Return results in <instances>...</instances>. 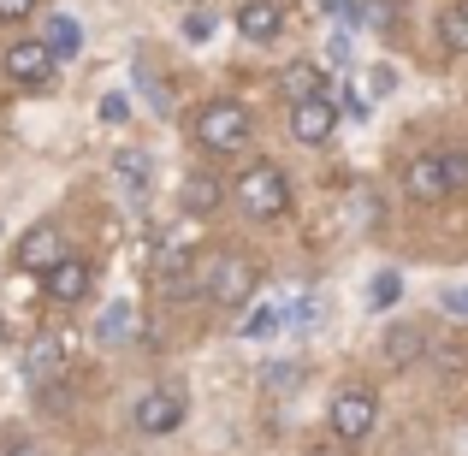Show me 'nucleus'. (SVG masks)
Returning <instances> with one entry per match:
<instances>
[{
	"mask_svg": "<svg viewBox=\"0 0 468 456\" xmlns=\"http://www.w3.org/2000/svg\"><path fill=\"white\" fill-rule=\"evenodd\" d=\"M285 30V6L279 0H243L238 6V36L243 42H273Z\"/></svg>",
	"mask_w": 468,
	"mask_h": 456,
	"instance_id": "nucleus-9",
	"label": "nucleus"
},
{
	"mask_svg": "<svg viewBox=\"0 0 468 456\" xmlns=\"http://www.w3.org/2000/svg\"><path fill=\"white\" fill-rule=\"evenodd\" d=\"M391 362H415V350H421V332H391Z\"/></svg>",
	"mask_w": 468,
	"mask_h": 456,
	"instance_id": "nucleus-22",
	"label": "nucleus"
},
{
	"mask_svg": "<svg viewBox=\"0 0 468 456\" xmlns=\"http://www.w3.org/2000/svg\"><path fill=\"white\" fill-rule=\"evenodd\" d=\"M309 456H326V451H309Z\"/></svg>",
	"mask_w": 468,
	"mask_h": 456,
	"instance_id": "nucleus-29",
	"label": "nucleus"
},
{
	"mask_svg": "<svg viewBox=\"0 0 468 456\" xmlns=\"http://www.w3.org/2000/svg\"><path fill=\"white\" fill-rule=\"evenodd\" d=\"M398 297H403V279L398 273H379L374 285H367V302H374V308H391Z\"/></svg>",
	"mask_w": 468,
	"mask_h": 456,
	"instance_id": "nucleus-20",
	"label": "nucleus"
},
{
	"mask_svg": "<svg viewBox=\"0 0 468 456\" xmlns=\"http://www.w3.org/2000/svg\"><path fill=\"white\" fill-rule=\"evenodd\" d=\"M113 166H119V184H125V190H149V154H119L113 160Z\"/></svg>",
	"mask_w": 468,
	"mask_h": 456,
	"instance_id": "nucleus-18",
	"label": "nucleus"
},
{
	"mask_svg": "<svg viewBox=\"0 0 468 456\" xmlns=\"http://www.w3.org/2000/svg\"><path fill=\"white\" fill-rule=\"evenodd\" d=\"M285 101L297 107V101H314V95H326V71L314 66V59H297V66H285Z\"/></svg>",
	"mask_w": 468,
	"mask_h": 456,
	"instance_id": "nucleus-13",
	"label": "nucleus"
},
{
	"mask_svg": "<svg viewBox=\"0 0 468 456\" xmlns=\"http://www.w3.org/2000/svg\"><path fill=\"white\" fill-rule=\"evenodd\" d=\"M137 332H143L137 302H107L101 320H95V338H101V344H125V338H137Z\"/></svg>",
	"mask_w": 468,
	"mask_h": 456,
	"instance_id": "nucleus-11",
	"label": "nucleus"
},
{
	"mask_svg": "<svg viewBox=\"0 0 468 456\" xmlns=\"http://www.w3.org/2000/svg\"><path fill=\"white\" fill-rule=\"evenodd\" d=\"M285 326H291V308L273 302V308H255V314L243 320L238 332H243V338H273V332H285Z\"/></svg>",
	"mask_w": 468,
	"mask_h": 456,
	"instance_id": "nucleus-16",
	"label": "nucleus"
},
{
	"mask_svg": "<svg viewBox=\"0 0 468 456\" xmlns=\"http://www.w3.org/2000/svg\"><path fill=\"white\" fill-rule=\"evenodd\" d=\"M439 42H445L451 54H468V6H451L445 18H439Z\"/></svg>",
	"mask_w": 468,
	"mask_h": 456,
	"instance_id": "nucleus-17",
	"label": "nucleus"
},
{
	"mask_svg": "<svg viewBox=\"0 0 468 456\" xmlns=\"http://www.w3.org/2000/svg\"><path fill=\"white\" fill-rule=\"evenodd\" d=\"M403 184H410V196L415 202H445V172H439V154H421L410 172H403Z\"/></svg>",
	"mask_w": 468,
	"mask_h": 456,
	"instance_id": "nucleus-12",
	"label": "nucleus"
},
{
	"mask_svg": "<svg viewBox=\"0 0 468 456\" xmlns=\"http://www.w3.org/2000/svg\"><path fill=\"white\" fill-rule=\"evenodd\" d=\"M101 119H107V125H125V119H131V101H125V95H107V101H101Z\"/></svg>",
	"mask_w": 468,
	"mask_h": 456,
	"instance_id": "nucleus-23",
	"label": "nucleus"
},
{
	"mask_svg": "<svg viewBox=\"0 0 468 456\" xmlns=\"http://www.w3.org/2000/svg\"><path fill=\"white\" fill-rule=\"evenodd\" d=\"M439 172H445V190H451V196H457V190H468V154H463V149L439 154Z\"/></svg>",
	"mask_w": 468,
	"mask_h": 456,
	"instance_id": "nucleus-19",
	"label": "nucleus"
},
{
	"mask_svg": "<svg viewBox=\"0 0 468 456\" xmlns=\"http://www.w3.org/2000/svg\"><path fill=\"white\" fill-rule=\"evenodd\" d=\"M90 285H95V267H90V255H59L54 267L42 273V291H48V302H59V308H78V302H90Z\"/></svg>",
	"mask_w": 468,
	"mask_h": 456,
	"instance_id": "nucleus-5",
	"label": "nucleus"
},
{
	"mask_svg": "<svg viewBox=\"0 0 468 456\" xmlns=\"http://www.w3.org/2000/svg\"><path fill=\"white\" fill-rule=\"evenodd\" d=\"M6 456H48V451H42V445H12Z\"/></svg>",
	"mask_w": 468,
	"mask_h": 456,
	"instance_id": "nucleus-28",
	"label": "nucleus"
},
{
	"mask_svg": "<svg viewBox=\"0 0 468 456\" xmlns=\"http://www.w3.org/2000/svg\"><path fill=\"white\" fill-rule=\"evenodd\" d=\"M332 131H338V101H332V95H314V101L291 107V137H297L303 149H320Z\"/></svg>",
	"mask_w": 468,
	"mask_h": 456,
	"instance_id": "nucleus-6",
	"label": "nucleus"
},
{
	"mask_svg": "<svg viewBox=\"0 0 468 456\" xmlns=\"http://www.w3.org/2000/svg\"><path fill=\"white\" fill-rule=\"evenodd\" d=\"M54 66H59V59L48 54V42H12L6 48V71L18 83H48V78H54Z\"/></svg>",
	"mask_w": 468,
	"mask_h": 456,
	"instance_id": "nucleus-10",
	"label": "nucleus"
},
{
	"mask_svg": "<svg viewBox=\"0 0 468 456\" xmlns=\"http://www.w3.org/2000/svg\"><path fill=\"white\" fill-rule=\"evenodd\" d=\"M445 314H457V320H468V285H457V291H445Z\"/></svg>",
	"mask_w": 468,
	"mask_h": 456,
	"instance_id": "nucleus-26",
	"label": "nucleus"
},
{
	"mask_svg": "<svg viewBox=\"0 0 468 456\" xmlns=\"http://www.w3.org/2000/svg\"><path fill=\"white\" fill-rule=\"evenodd\" d=\"M231 196H238V207L250 219H279L291 207V184L285 172L273 166V160H255V166L238 172V184H231Z\"/></svg>",
	"mask_w": 468,
	"mask_h": 456,
	"instance_id": "nucleus-1",
	"label": "nucleus"
},
{
	"mask_svg": "<svg viewBox=\"0 0 468 456\" xmlns=\"http://www.w3.org/2000/svg\"><path fill=\"white\" fill-rule=\"evenodd\" d=\"M320 12H326L338 30H356V24H362V6H356V0H320Z\"/></svg>",
	"mask_w": 468,
	"mask_h": 456,
	"instance_id": "nucleus-21",
	"label": "nucleus"
},
{
	"mask_svg": "<svg viewBox=\"0 0 468 456\" xmlns=\"http://www.w3.org/2000/svg\"><path fill=\"white\" fill-rule=\"evenodd\" d=\"M344 107H350V113L362 119V113H367V90H350V95H344Z\"/></svg>",
	"mask_w": 468,
	"mask_h": 456,
	"instance_id": "nucleus-27",
	"label": "nucleus"
},
{
	"mask_svg": "<svg viewBox=\"0 0 468 456\" xmlns=\"http://www.w3.org/2000/svg\"><path fill=\"white\" fill-rule=\"evenodd\" d=\"M214 207H219V184L207 178V172H196V178H184V214L207 219Z\"/></svg>",
	"mask_w": 468,
	"mask_h": 456,
	"instance_id": "nucleus-14",
	"label": "nucleus"
},
{
	"mask_svg": "<svg viewBox=\"0 0 468 456\" xmlns=\"http://www.w3.org/2000/svg\"><path fill=\"white\" fill-rule=\"evenodd\" d=\"M261 291V267L250 255H219L214 273H207V302L214 308H250Z\"/></svg>",
	"mask_w": 468,
	"mask_h": 456,
	"instance_id": "nucleus-3",
	"label": "nucleus"
},
{
	"mask_svg": "<svg viewBox=\"0 0 468 456\" xmlns=\"http://www.w3.org/2000/svg\"><path fill=\"white\" fill-rule=\"evenodd\" d=\"M137 427L154 433V439H166L172 427H184V391H166V386L143 391L137 398Z\"/></svg>",
	"mask_w": 468,
	"mask_h": 456,
	"instance_id": "nucleus-7",
	"label": "nucleus"
},
{
	"mask_svg": "<svg viewBox=\"0 0 468 456\" xmlns=\"http://www.w3.org/2000/svg\"><path fill=\"white\" fill-rule=\"evenodd\" d=\"M30 12H36V0H0V24H18Z\"/></svg>",
	"mask_w": 468,
	"mask_h": 456,
	"instance_id": "nucleus-24",
	"label": "nucleus"
},
{
	"mask_svg": "<svg viewBox=\"0 0 468 456\" xmlns=\"http://www.w3.org/2000/svg\"><path fill=\"white\" fill-rule=\"evenodd\" d=\"M250 107L238 101H207L202 113H196V143H202L207 154H238L243 143H250Z\"/></svg>",
	"mask_w": 468,
	"mask_h": 456,
	"instance_id": "nucleus-2",
	"label": "nucleus"
},
{
	"mask_svg": "<svg viewBox=\"0 0 468 456\" xmlns=\"http://www.w3.org/2000/svg\"><path fill=\"white\" fill-rule=\"evenodd\" d=\"M184 30H190V42H207V36H214V18H207V12H190Z\"/></svg>",
	"mask_w": 468,
	"mask_h": 456,
	"instance_id": "nucleus-25",
	"label": "nucleus"
},
{
	"mask_svg": "<svg viewBox=\"0 0 468 456\" xmlns=\"http://www.w3.org/2000/svg\"><path fill=\"white\" fill-rule=\"evenodd\" d=\"M326 421H332V433H338L344 445H356V439L374 433V421H379V398H374V391H362V386H350V391H338V398H332Z\"/></svg>",
	"mask_w": 468,
	"mask_h": 456,
	"instance_id": "nucleus-4",
	"label": "nucleus"
},
{
	"mask_svg": "<svg viewBox=\"0 0 468 456\" xmlns=\"http://www.w3.org/2000/svg\"><path fill=\"white\" fill-rule=\"evenodd\" d=\"M78 42H83L78 18H66V12H54V18H48V54H54V59H71V54H78Z\"/></svg>",
	"mask_w": 468,
	"mask_h": 456,
	"instance_id": "nucleus-15",
	"label": "nucleus"
},
{
	"mask_svg": "<svg viewBox=\"0 0 468 456\" xmlns=\"http://www.w3.org/2000/svg\"><path fill=\"white\" fill-rule=\"evenodd\" d=\"M59 255H66V243H59V226H48V219L18 238V267H30V273H48Z\"/></svg>",
	"mask_w": 468,
	"mask_h": 456,
	"instance_id": "nucleus-8",
	"label": "nucleus"
},
{
	"mask_svg": "<svg viewBox=\"0 0 468 456\" xmlns=\"http://www.w3.org/2000/svg\"><path fill=\"white\" fill-rule=\"evenodd\" d=\"M0 332H6V326H0Z\"/></svg>",
	"mask_w": 468,
	"mask_h": 456,
	"instance_id": "nucleus-30",
	"label": "nucleus"
}]
</instances>
